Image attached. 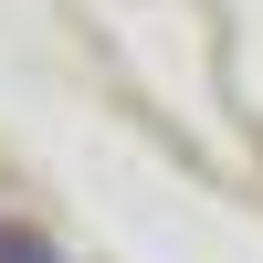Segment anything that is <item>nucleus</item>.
Here are the masks:
<instances>
[{"instance_id":"obj_1","label":"nucleus","mask_w":263,"mask_h":263,"mask_svg":"<svg viewBox=\"0 0 263 263\" xmlns=\"http://www.w3.org/2000/svg\"><path fill=\"white\" fill-rule=\"evenodd\" d=\"M0 263H63L42 232H21V221H0Z\"/></svg>"}]
</instances>
